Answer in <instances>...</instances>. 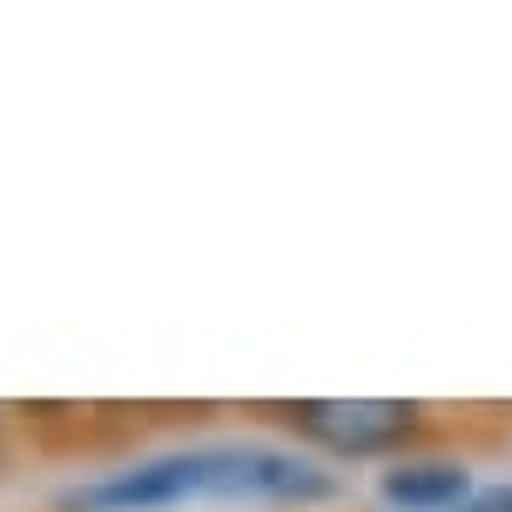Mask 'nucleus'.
<instances>
[{
    "label": "nucleus",
    "mask_w": 512,
    "mask_h": 512,
    "mask_svg": "<svg viewBox=\"0 0 512 512\" xmlns=\"http://www.w3.org/2000/svg\"><path fill=\"white\" fill-rule=\"evenodd\" d=\"M378 492L398 512H459L472 499V472L452 459H405L378 479Z\"/></svg>",
    "instance_id": "3"
},
{
    "label": "nucleus",
    "mask_w": 512,
    "mask_h": 512,
    "mask_svg": "<svg viewBox=\"0 0 512 512\" xmlns=\"http://www.w3.org/2000/svg\"><path fill=\"white\" fill-rule=\"evenodd\" d=\"M337 479L304 452L256 445V438H216V445H176L155 459L115 465L102 479L68 492V512H182V506H317Z\"/></svg>",
    "instance_id": "1"
},
{
    "label": "nucleus",
    "mask_w": 512,
    "mask_h": 512,
    "mask_svg": "<svg viewBox=\"0 0 512 512\" xmlns=\"http://www.w3.org/2000/svg\"><path fill=\"white\" fill-rule=\"evenodd\" d=\"M290 425L337 459H371V452H391L418 432V405H398V398H304V405H290Z\"/></svg>",
    "instance_id": "2"
},
{
    "label": "nucleus",
    "mask_w": 512,
    "mask_h": 512,
    "mask_svg": "<svg viewBox=\"0 0 512 512\" xmlns=\"http://www.w3.org/2000/svg\"><path fill=\"white\" fill-rule=\"evenodd\" d=\"M459 512H512V479L506 486H472V499Z\"/></svg>",
    "instance_id": "4"
}]
</instances>
